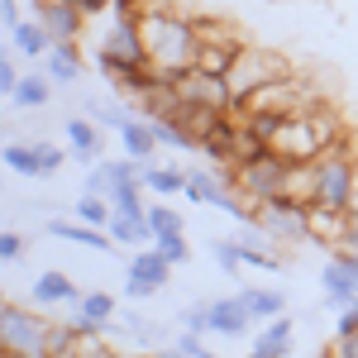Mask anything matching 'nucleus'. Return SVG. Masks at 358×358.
<instances>
[{"label":"nucleus","mask_w":358,"mask_h":358,"mask_svg":"<svg viewBox=\"0 0 358 358\" xmlns=\"http://www.w3.org/2000/svg\"><path fill=\"white\" fill-rule=\"evenodd\" d=\"M143 24V53H148V67L158 77H177L196 67V53H201V38H196V20H182L172 10H143L138 15Z\"/></svg>","instance_id":"1"},{"label":"nucleus","mask_w":358,"mask_h":358,"mask_svg":"<svg viewBox=\"0 0 358 358\" xmlns=\"http://www.w3.org/2000/svg\"><path fill=\"white\" fill-rule=\"evenodd\" d=\"M0 349L10 358H53V320L29 306L0 301Z\"/></svg>","instance_id":"2"},{"label":"nucleus","mask_w":358,"mask_h":358,"mask_svg":"<svg viewBox=\"0 0 358 358\" xmlns=\"http://www.w3.org/2000/svg\"><path fill=\"white\" fill-rule=\"evenodd\" d=\"M287 177H292V163L282 153H273V148L234 163V187H239V196H244L248 206H263L273 196H287Z\"/></svg>","instance_id":"3"},{"label":"nucleus","mask_w":358,"mask_h":358,"mask_svg":"<svg viewBox=\"0 0 358 358\" xmlns=\"http://www.w3.org/2000/svg\"><path fill=\"white\" fill-rule=\"evenodd\" d=\"M282 77H292V62L273 48H244V53L234 57V67L224 72V82H229V96H234V110L244 106L248 96L258 91V86L268 82H282Z\"/></svg>","instance_id":"4"},{"label":"nucleus","mask_w":358,"mask_h":358,"mask_svg":"<svg viewBox=\"0 0 358 358\" xmlns=\"http://www.w3.org/2000/svg\"><path fill=\"white\" fill-rule=\"evenodd\" d=\"M349 201H354V158L344 143H330L315 158V206L349 215Z\"/></svg>","instance_id":"5"},{"label":"nucleus","mask_w":358,"mask_h":358,"mask_svg":"<svg viewBox=\"0 0 358 358\" xmlns=\"http://www.w3.org/2000/svg\"><path fill=\"white\" fill-rule=\"evenodd\" d=\"M253 224H263L273 244H306L310 239V206L292 201V196H273V201L253 206Z\"/></svg>","instance_id":"6"},{"label":"nucleus","mask_w":358,"mask_h":358,"mask_svg":"<svg viewBox=\"0 0 358 358\" xmlns=\"http://www.w3.org/2000/svg\"><path fill=\"white\" fill-rule=\"evenodd\" d=\"M172 96L182 101V106H196V110H234V96H229V82L224 77H210V72H201V67H187V72H177L172 77Z\"/></svg>","instance_id":"7"},{"label":"nucleus","mask_w":358,"mask_h":358,"mask_svg":"<svg viewBox=\"0 0 358 358\" xmlns=\"http://www.w3.org/2000/svg\"><path fill=\"white\" fill-rule=\"evenodd\" d=\"M273 153H282L287 163H315L325 153V138L315 134L310 115H287L282 129L273 134Z\"/></svg>","instance_id":"8"},{"label":"nucleus","mask_w":358,"mask_h":358,"mask_svg":"<svg viewBox=\"0 0 358 358\" xmlns=\"http://www.w3.org/2000/svg\"><path fill=\"white\" fill-rule=\"evenodd\" d=\"M320 287H325V306L344 310L358 296V253L354 248H334V258L320 268Z\"/></svg>","instance_id":"9"},{"label":"nucleus","mask_w":358,"mask_h":358,"mask_svg":"<svg viewBox=\"0 0 358 358\" xmlns=\"http://www.w3.org/2000/svg\"><path fill=\"white\" fill-rule=\"evenodd\" d=\"M120 315V301L110 292H82V301L72 306V330L82 339H101V330Z\"/></svg>","instance_id":"10"},{"label":"nucleus","mask_w":358,"mask_h":358,"mask_svg":"<svg viewBox=\"0 0 358 358\" xmlns=\"http://www.w3.org/2000/svg\"><path fill=\"white\" fill-rule=\"evenodd\" d=\"M34 5H38V15H34V20L48 29V38H53V43H77L86 15L72 5V0H34Z\"/></svg>","instance_id":"11"},{"label":"nucleus","mask_w":358,"mask_h":358,"mask_svg":"<svg viewBox=\"0 0 358 358\" xmlns=\"http://www.w3.org/2000/svg\"><path fill=\"white\" fill-rule=\"evenodd\" d=\"M234 244L244 253V268H258V273H282V258H277V244L268 239L263 224L244 220V229H234Z\"/></svg>","instance_id":"12"},{"label":"nucleus","mask_w":358,"mask_h":358,"mask_svg":"<svg viewBox=\"0 0 358 358\" xmlns=\"http://www.w3.org/2000/svg\"><path fill=\"white\" fill-rule=\"evenodd\" d=\"M106 53H115L129 67H148V53H143V24L138 20H110V34L101 43Z\"/></svg>","instance_id":"13"},{"label":"nucleus","mask_w":358,"mask_h":358,"mask_svg":"<svg viewBox=\"0 0 358 358\" xmlns=\"http://www.w3.org/2000/svg\"><path fill=\"white\" fill-rule=\"evenodd\" d=\"M67 148H72V163L96 167L106 158V138H101V124L96 120H67Z\"/></svg>","instance_id":"14"},{"label":"nucleus","mask_w":358,"mask_h":358,"mask_svg":"<svg viewBox=\"0 0 358 358\" xmlns=\"http://www.w3.org/2000/svg\"><path fill=\"white\" fill-rule=\"evenodd\" d=\"M248 325H253V315H248V306L239 301V296L210 301V334H220V339H239Z\"/></svg>","instance_id":"15"},{"label":"nucleus","mask_w":358,"mask_h":358,"mask_svg":"<svg viewBox=\"0 0 358 358\" xmlns=\"http://www.w3.org/2000/svg\"><path fill=\"white\" fill-rule=\"evenodd\" d=\"M129 277H138V282H148V287H158L163 292L167 282H172V263H167L158 248H134V258H129Z\"/></svg>","instance_id":"16"},{"label":"nucleus","mask_w":358,"mask_h":358,"mask_svg":"<svg viewBox=\"0 0 358 358\" xmlns=\"http://www.w3.org/2000/svg\"><path fill=\"white\" fill-rule=\"evenodd\" d=\"M120 153L134 158V163H153V153H158L153 124H148V120H129V124L120 129Z\"/></svg>","instance_id":"17"},{"label":"nucleus","mask_w":358,"mask_h":358,"mask_svg":"<svg viewBox=\"0 0 358 358\" xmlns=\"http://www.w3.org/2000/svg\"><path fill=\"white\" fill-rule=\"evenodd\" d=\"M53 239H67V244H82V248H115V239L106 229H96V224H82V220H48L43 224Z\"/></svg>","instance_id":"18"},{"label":"nucleus","mask_w":358,"mask_h":358,"mask_svg":"<svg viewBox=\"0 0 358 358\" xmlns=\"http://www.w3.org/2000/svg\"><path fill=\"white\" fill-rule=\"evenodd\" d=\"M349 220H354V215H344V210L310 206V239H315V244L339 248V244H344V234H349Z\"/></svg>","instance_id":"19"},{"label":"nucleus","mask_w":358,"mask_h":358,"mask_svg":"<svg viewBox=\"0 0 358 358\" xmlns=\"http://www.w3.org/2000/svg\"><path fill=\"white\" fill-rule=\"evenodd\" d=\"M43 67H48V82L72 86L82 77V48H77V43H53L48 57H43Z\"/></svg>","instance_id":"20"},{"label":"nucleus","mask_w":358,"mask_h":358,"mask_svg":"<svg viewBox=\"0 0 358 358\" xmlns=\"http://www.w3.org/2000/svg\"><path fill=\"white\" fill-rule=\"evenodd\" d=\"M258 358H287L292 354V320L287 315H277V320H268L263 330H258V339L248 344Z\"/></svg>","instance_id":"21"},{"label":"nucleus","mask_w":358,"mask_h":358,"mask_svg":"<svg viewBox=\"0 0 358 358\" xmlns=\"http://www.w3.org/2000/svg\"><path fill=\"white\" fill-rule=\"evenodd\" d=\"M106 234H110L115 244H124V248H148V244H153L148 215H120V210H115L110 224H106Z\"/></svg>","instance_id":"22"},{"label":"nucleus","mask_w":358,"mask_h":358,"mask_svg":"<svg viewBox=\"0 0 358 358\" xmlns=\"http://www.w3.org/2000/svg\"><path fill=\"white\" fill-rule=\"evenodd\" d=\"M34 301L38 306H77L82 292H77L62 273H43V277H34Z\"/></svg>","instance_id":"23"},{"label":"nucleus","mask_w":358,"mask_h":358,"mask_svg":"<svg viewBox=\"0 0 358 358\" xmlns=\"http://www.w3.org/2000/svg\"><path fill=\"white\" fill-rule=\"evenodd\" d=\"M138 182H143V192H158V201H163V196H182V192H187V167H153V163H143Z\"/></svg>","instance_id":"24"},{"label":"nucleus","mask_w":358,"mask_h":358,"mask_svg":"<svg viewBox=\"0 0 358 358\" xmlns=\"http://www.w3.org/2000/svg\"><path fill=\"white\" fill-rule=\"evenodd\" d=\"M48 96H53V82H48L43 72H24L10 101H15L20 110H43V106H48Z\"/></svg>","instance_id":"25"},{"label":"nucleus","mask_w":358,"mask_h":358,"mask_svg":"<svg viewBox=\"0 0 358 358\" xmlns=\"http://www.w3.org/2000/svg\"><path fill=\"white\" fill-rule=\"evenodd\" d=\"M10 38H15V48H20L24 57H48V48H53L48 29L38 24V20H20V24L10 29Z\"/></svg>","instance_id":"26"},{"label":"nucleus","mask_w":358,"mask_h":358,"mask_svg":"<svg viewBox=\"0 0 358 358\" xmlns=\"http://www.w3.org/2000/svg\"><path fill=\"white\" fill-rule=\"evenodd\" d=\"M239 301L248 306L253 320H277V315L287 310V296H282V292H268V287H244Z\"/></svg>","instance_id":"27"},{"label":"nucleus","mask_w":358,"mask_h":358,"mask_svg":"<svg viewBox=\"0 0 358 358\" xmlns=\"http://www.w3.org/2000/svg\"><path fill=\"white\" fill-rule=\"evenodd\" d=\"M0 163L10 167V172H20V177H38V153H34V143H0Z\"/></svg>","instance_id":"28"},{"label":"nucleus","mask_w":358,"mask_h":358,"mask_svg":"<svg viewBox=\"0 0 358 358\" xmlns=\"http://www.w3.org/2000/svg\"><path fill=\"white\" fill-rule=\"evenodd\" d=\"M244 53V48H220V43H201V53H196V67L201 72H210V77H224L229 67H234V57Z\"/></svg>","instance_id":"29"},{"label":"nucleus","mask_w":358,"mask_h":358,"mask_svg":"<svg viewBox=\"0 0 358 358\" xmlns=\"http://www.w3.org/2000/svg\"><path fill=\"white\" fill-rule=\"evenodd\" d=\"M110 206L120 210V215H148V206H143V182H120L110 192Z\"/></svg>","instance_id":"30"},{"label":"nucleus","mask_w":358,"mask_h":358,"mask_svg":"<svg viewBox=\"0 0 358 358\" xmlns=\"http://www.w3.org/2000/svg\"><path fill=\"white\" fill-rule=\"evenodd\" d=\"M110 215H115V206L106 201V196H77V220L82 224H96V229H106L110 224Z\"/></svg>","instance_id":"31"},{"label":"nucleus","mask_w":358,"mask_h":358,"mask_svg":"<svg viewBox=\"0 0 358 358\" xmlns=\"http://www.w3.org/2000/svg\"><path fill=\"white\" fill-rule=\"evenodd\" d=\"M196 38H201V43H220V48H244L239 34L224 24V20H196Z\"/></svg>","instance_id":"32"},{"label":"nucleus","mask_w":358,"mask_h":358,"mask_svg":"<svg viewBox=\"0 0 358 358\" xmlns=\"http://www.w3.org/2000/svg\"><path fill=\"white\" fill-rule=\"evenodd\" d=\"M148 229H153V239H163V234H182V215L158 201V206H148Z\"/></svg>","instance_id":"33"},{"label":"nucleus","mask_w":358,"mask_h":358,"mask_svg":"<svg viewBox=\"0 0 358 358\" xmlns=\"http://www.w3.org/2000/svg\"><path fill=\"white\" fill-rule=\"evenodd\" d=\"M153 248L163 253L172 268H182V263L192 258V244H187V234H163V239H153Z\"/></svg>","instance_id":"34"},{"label":"nucleus","mask_w":358,"mask_h":358,"mask_svg":"<svg viewBox=\"0 0 358 358\" xmlns=\"http://www.w3.org/2000/svg\"><path fill=\"white\" fill-rule=\"evenodd\" d=\"M34 153H38V177H53L72 158V148H57V143H34Z\"/></svg>","instance_id":"35"},{"label":"nucleus","mask_w":358,"mask_h":358,"mask_svg":"<svg viewBox=\"0 0 358 358\" xmlns=\"http://www.w3.org/2000/svg\"><path fill=\"white\" fill-rule=\"evenodd\" d=\"M91 115H96L101 129H124L134 120V115H124V106H91Z\"/></svg>","instance_id":"36"},{"label":"nucleus","mask_w":358,"mask_h":358,"mask_svg":"<svg viewBox=\"0 0 358 358\" xmlns=\"http://www.w3.org/2000/svg\"><path fill=\"white\" fill-rule=\"evenodd\" d=\"M215 263H220V273H239V268H244L239 244H234V239H220V244H215Z\"/></svg>","instance_id":"37"},{"label":"nucleus","mask_w":358,"mask_h":358,"mask_svg":"<svg viewBox=\"0 0 358 358\" xmlns=\"http://www.w3.org/2000/svg\"><path fill=\"white\" fill-rule=\"evenodd\" d=\"M349 334H358V296L344 310H334V339H349Z\"/></svg>","instance_id":"38"},{"label":"nucleus","mask_w":358,"mask_h":358,"mask_svg":"<svg viewBox=\"0 0 358 358\" xmlns=\"http://www.w3.org/2000/svg\"><path fill=\"white\" fill-rule=\"evenodd\" d=\"M182 325H187L192 334H210V301L206 306H187V310H182Z\"/></svg>","instance_id":"39"},{"label":"nucleus","mask_w":358,"mask_h":358,"mask_svg":"<svg viewBox=\"0 0 358 358\" xmlns=\"http://www.w3.org/2000/svg\"><path fill=\"white\" fill-rule=\"evenodd\" d=\"M20 77H24V72H20V67L10 62V53L0 48V96H15V86H20Z\"/></svg>","instance_id":"40"},{"label":"nucleus","mask_w":358,"mask_h":358,"mask_svg":"<svg viewBox=\"0 0 358 358\" xmlns=\"http://www.w3.org/2000/svg\"><path fill=\"white\" fill-rule=\"evenodd\" d=\"M177 349H182L187 358H215L210 349H206V344H201V334H192V330H187L182 339H177Z\"/></svg>","instance_id":"41"},{"label":"nucleus","mask_w":358,"mask_h":358,"mask_svg":"<svg viewBox=\"0 0 358 358\" xmlns=\"http://www.w3.org/2000/svg\"><path fill=\"white\" fill-rule=\"evenodd\" d=\"M20 253H24V239H20L15 229H0V258L10 263V258H20Z\"/></svg>","instance_id":"42"},{"label":"nucleus","mask_w":358,"mask_h":358,"mask_svg":"<svg viewBox=\"0 0 358 358\" xmlns=\"http://www.w3.org/2000/svg\"><path fill=\"white\" fill-rule=\"evenodd\" d=\"M124 296H129V301H153V296H158V287H148V282L129 277V282H124Z\"/></svg>","instance_id":"43"},{"label":"nucleus","mask_w":358,"mask_h":358,"mask_svg":"<svg viewBox=\"0 0 358 358\" xmlns=\"http://www.w3.org/2000/svg\"><path fill=\"white\" fill-rule=\"evenodd\" d=\"M82 358H134V354H120V349H106L101 339H86V344H82Z\"/></svg>","instance_id":"44"},{"label":"nucleus","mask_w":358,"mask_h":358,"mask_svg":"<svg viewBox=\"0 0 358 358\" xmlns=\"http://www.w3.org/2000/svg\"><path fill=\"white\" fill-rule=\"evenodd\" d=\"M0 24H5V29L20 24V5H15V0H0Z\"/></svg>","instance_id":"45"},{"label":"nucleus","mask_w":358,"mask_h":358,"mask_svg":"<svg viewBox=\"0 0 358 358\" xmlns=\"http://www.w3.org/2000/svg\"><path fill=\"white\" fill-rule=\"evenodd\" d=\"M82 15H96V10H110V0H72Z\"/></svg>","instance_id":"46"},{"label":"nucleus","mask_w":358,"mask_h":358,"mask_svg":"<svg viewBox=\"0 0 358 358\" xmlns=\"http://www.w3.org/2000/svg\"><path fill=\"white\" fill-rule=\"evenodd\" d=\"M339 248H354V253H358V215L349 220V234H344V244H339Z\"/></svg>","instance_id":"47"},{"label":"nucleus","mask_w":358,"mask_h":358,"mask_svg":"<svg viewBox=\"0 0 358 358\" xmlns=\"http://www.w3.org/2000/svg\"><path fill=\"white\" fill-rule=\"evenodd\" d=\"M148 358H187V354H182V349H177V344H163V349H158V354H148Z\"/></svg>","instance_id":"48"},{"label":"nucleus","mask_w":358,"mask_h":358,"mask_svg":"<svg viewBox=\"0 0 358 358\" xmlns=\"http://www.w3.org/2000/svg\"><path fill=\"white\" fill-rule=\"evenodd\" d=\"M349 215H358V163H354V201H349Z\"/></svg>","instance_id":"49"},{"label":"nucleus","mask_w":358,"mask_h":358,"mask_svg":"<svg viewBox=\"0 0 358 358\" xmlns=\"http://www.w3.org/2000/svg\"><path fill=\"white\" fill-rule=\"evenodd\" d=\"M244 358H258V354H253V349H248V354H244Z\"/></svg>","instance_id":"50"},{"label":"nucleus","mask_w":358,"mask_h":358,"mask_svg":"<svg viewBox=\"0 0 358 358\" xmlns=\"http://www.w3.org/2000/svg\"><path fill=\"white\" fill-rule=\"evenodd\" d=\"M0 301H5V296H0Z\"/></svg>","instance_id":"51"}]
</instances>
